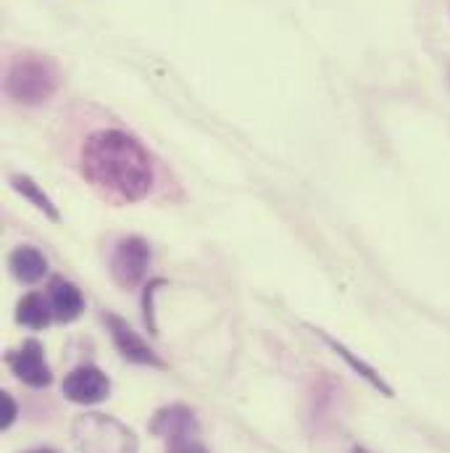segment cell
Returning a JSON list of instances; mask_svg holds the SVG:
<instances>
[{
    "label": "cell",
    "instance_id": "6da1fadb",
    "mask_svg": "<svg viewBox=\"0 0 450 453\" xmlns=\"http://www.w3.org/2000/svg\"><path fill=\"white\" fill-rule=\"evenodd\" d=\"M82 177L113 203H137L153 188V161L145 145L124 129L93 132L80 153Z\"/></svg>",
    "mask_w": 450,
    "mask_h": 453
},
{
    "label": "cell",
    "instance_id": "7a4b0ae2",
    "mask_svg": "<svg viewBox=\"0 0 450 453\" xmlns=\"http://www.w3.org/2000/svg\"><path fill=\"white\" fill-rule=\"evenodd\" d=\"M61 88V66L42 53L24 50L11 58L5 77H3V90L8 101L19 106H42L48 104Z\"/></svg>",
    "mask_w": 450,
    "mask_h": 453
},
{
    "label": "cell",
    "instance_id": "3957f363",
    "mask_svg": "<svg viewBox=\"0 0 450 453\" xmlns=\"http://www.w3.org/2000/svg\"><path fill=\"white\" fill-rule=\"evenodd\" d=\"M74 443L82 453H137V438L129 427L106 414H82L72 427Z\"/></svg>",
    "mask_w": 450,
    "mask_h": 453
},
{
    "label": "cell",
    "instance_id": "277c9868",
    "mask_svg": "<svg viewBox=\"0 0 450 453\" xmlns=\"http://www.w3.org/2000/svg\"><path fill=\"white\" fill-rule=\"evenodd\" d=\"M150 266V245L142 237H124L111 253V277L121 290H134Z\"/></svg>",
    "mask_w": 450,
    "mask_h": 453
},
{
    "label": "cell",
    "instance_id": "5b68a950",
    "mask_svg": "<svg viewBox=\"0 0 450 453\" xmlns=\"http://www.w3.org/2000/svg\"><path fill=\"white\" fill-rule=\"evenodd\" d=\"M5 364L16 374V380H21L29 388L40 390L53 382V372L45 361V348L40 345V340H24L19 348L8 350Z\"/></svg>",
    "mask_w": 450,
    "mask_h": 453
},
{
    "label": "cell",
    "instance_id": "8992f818",
    "mask_svg": "<svg viewBox=\"0 0 450 453\" xmlns=\"http://www.w3.org/2000/svg\"><path fill=\"white\" fill-rule=\"evenodd\" d=\"M64 395L72 403L80 406H95L103 403L111 395V380L90 364H82L77 369H72L64 380Z\"/></svg>",
    "mask_w": 450,
    "mask_h": 453
},
{
    "label": "cell",
    "instance_id": "52a82bcc",
    "mask_svg": "<svg viewBox=\"0 0 450 453\" xmlns=\"http://www.w3.org/2000/svg\"><path fill=\"white\" fill-rule=\"evenodd\" d=\"M150 433L169 446L190 443L198 438V419L187 406L172 403L156 411V417L150 419Z\"/></svg>",
    "mask_w": 450,
    "mask_h": 453
},
{
    "label": "cell",
    "instance_id": "ba28073f",
    "mask_svg": "<svg viewBox=\"0 0 450 453\" xmlns=\"http://www.w3.org/2000/svg\"><path fill=\"white\" fill-rule=\"evenodd\" d=\"M103 322L109 325V333H111L113 345L118 348V353H121L126 361L140 364V366L166 369V364L158 358V353H156L145 340L140 338V335L129 327V322H124V319H121V317H116V314H106V317H103Z\"/></svg>",
    "mask_w": 450,
    "mask_h": 453
},
{
    "label": "cell",
    "instance_id": "9c48e42d",
    "mask_svg": "<svg viewBox=\"0 0 450 453\" xmlns=\"http://www.w3.org/2000/svg\"><path fill=\"white\" fill-rule=\"evenodd\" d=\"M48 298H50V306H53V314L58 322H77L85 311V298H82V290L64 280V277H53L50 280V288H48Z\"/></svg>",
    "mask_w": 450,
    "mask_h": 453
},
{
    "label": "cell",
    "instance_id": "30bf717a",
    "mask_svg": "<svg viewBox=\"0 0 450 453\" xmlns=\"http://www.w3.org/2000/svg\"><path fill=\"white\" fill-rule=\"evenodd\" d=\"M8 269L11 274L21 282V285H34L40 280H45L48 274V258L32 248V245H21L8 256Z\"/></svg>",
    "mask_w": 450,
    "mask_h": 453
},
{
    "label": "cell",
    "instance_id": "8fae6325",
    "mask_svg": "<svg viewBox=\"0 0 450 453\" xmlns=\"http://www.w3.org/2000/svg\"><path fill=\"white\" fill-rule=\"evenodd\" d=\"M53 317L56 314H53L50 298H45L42 293H27L16 306V322L29 330H45Z\"/></svg>",
    "mask_w": 450,
    "mask_h": 453
},
{
    "label": "cell",
    "instance_id": "7c38bea8",
    "mask_svg": "<svg viewBox=\"0 0 450 453\" xmlns=\"http://www.w3.org/2000/svg\"><path fill=\"white\" fill-rule=\"evenodd\" d=\"M11 188L19 193V196H24L37 211H42L48 219H53V222H58L61 217H58V209L53 206V201L45 196V190L32 180V177H24V174H11Z\"/></svg>",
    "mask_w": 450,
    "mask_h": 453
},
{
    "label": "cell",
    "instance_id": "4fadbf2b",
    "mask_svg": "<svg viewBox=\"0 0 450 453\" xmlns=\"http://www.w3.org/2000/svg\"><path fill=\"white\" fill-rule=\"evenodd\" d=\"M314 333H317V338L324 340V342H327V345H330V348H332V350L338 353L339 358H345V361H347V364H350V366H353V369H355V372H358V374H361L363 380H369V382H371V385H374L377 390H382L385 395H393V388H390V385H387V382H385V380H382V377H379V374H377V372H374V369H371V366H369L366 361L355 358V356H353V353H350V350H347V348H345L342 342H338L335 338H330L327 333H322V330H314Z\"/></svg>",
    "mask_w": 450,
    "mask_h": 453
},
{
    "label": "cell",
    "instance_id": "5bb4252c",
    "mask_svg": "<svg viewBox=\"0 0 450 453\" xmlns=\"http://www.w3.org/2000/svg\"><path fill=\"white\" fill-rule=\"evenodd\" d=\"M16 417H19V406H16L13 395L11 393H3L0 395V427L8 430L16 422Z\"/></svg>",
    "mask_w": 450,
    "mask_h": 453
},
{
    "label": "cell",
    "instance_id": "9a60e30c",
    "mask_svg": "<svg viewBox=\"0 0 450 453\" xmlns=\"http://www.w3.org/2000/svg\"><path fill=\"white\" fill-rule=\"evenodd\" d=\"M161 285V280H156L153 285H148L145 288V325H148V330L156 335V322H153V309H150V296L156 293V288Z\"/></svg>",
    "mask_w": 450,
    "mask_h": 453
},
{
    "label": "cell",
    "instance_id": "2e32d148",
    "mask_svg": "<svg viewBox=\"0 0 450 453\" xmlns=\"http://www.w3.org/2000/svg\"><path fill=\"white\" fill-rule=\"evenodd\" d=\"M169 453H209L198 441L190 443H179V446H169Z\"/></svg>",
    "mask_w": 450,
    "mask_h": 453
},
{
    "label": "cell",
    "instance_id": "e0dca14e",
    "mask_svg": "<svg viewBox=\"0 0 450 453\" xmlns=\"http://www.w3.org/2000/svg\"><path fill=\"white\" fill-rule=\"evenodd\" d=\"M27 453H58V451H53V449H34V451H27Z\"/></svg>",
    "mask_w": 450,
    "mask_h": 453
},
{
    "label": "cell",
    "instance_id": "ac0fdd59",
    "mask_svg": "<svg viewBox=\"0 0 450 453\" xmlns=\"http://www.w3.org/2000/svg\"><path fill=\"white\" fill-rule=\"evenodd\" d=\"M353 453H371V451H366V449H361V446H355V449H353Z\"/></svg>",
    "mask_w": 450,
    "mask_h": 453
}]
</instances>
